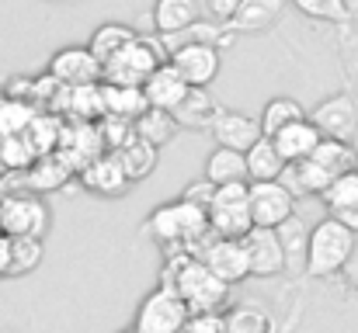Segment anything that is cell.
<instances>
[{
  "instance_id": "obj_1",
  "label": "cell",
  "mask_w": 358,
  "mask_h": 333,
  "mask_svg": "<svg viewBox=\"0 0 358 333\" xmlns=\"http://www.w3.org/2000/svg\"><path fill=\"white\" fill-rule=\"evenodd\" d=\"M160 288H171L188 313H223L227 299H230V285H223L192 250L181 253H167L164 274H160Z\"/></svg>"
},
{
  "instance_id": "obj_2",
  "label": "cell",
  "mask_w": 358,
  "mask_h": 333,
  "mask_svg": "<svg viewBox=\"0 0 358 333\" xmlns=\"http://www.w3.org/2000/svg\"><path fill=\"white\" fill-rule=\"evenodd\" d=\"M146 232L157 246H164L167 253H181L192 246H202L213 232H209V212L188 202H167L160 209L150 212L146 219Z\"/></svg>"
},
{
  "instance_id": "obj_3",
  "label": "cell",
  "mask_w": 358,
  "mask_h": 333,
  "mask_svg": "<svg viewBox=\"0 0 358 333\" xmlns=\"http://www.w3.org/2000/svg\"><path fill=\"white\" fill-rule=\"evenodd\" d=\"M355 243L358 236L334 222L331 216L317 222L306 236V274L310 278H334L348 267V260L355 257Z\"/></svg>"
},
{
  "instance_id": "obj_4",
  "label": "cell",
  "mask_w": 358,
  "mask_h": 333,
  "mask_svg": "<svg viewBox=\"0 0 358 333\" xmlns=\"http://www.w3.org/2000/svg\"><path fill=\"white\" fill-rule=\"evenodd\" d=\"M167 63V49L157 38L139 35L132 45H125L119 56H112L101 66V84H115V87H143L146 77Z\"/></svg>"
},
{
  "instance_id": "obj_5",
  "label": "cell",
  "mask_w": 358,
  "mask_h": 333,
  "mask_svg": "<svg viewBox=\"0 0 358 333\" xmlns=\"http://www.w3.org/2000/svg\"><path fill=\"white\" fill-rule=\"evenodd\" d=\"M49 225H52V212L42 195H31V191L0 195V232L7 239H17V236L42 239L49 232Z\"/></svg>"
},
{
  "instance_id": "obj_6",
  "label": "cell",
  "mask_w": 358,
  "mask_h": 333,
  "mask_svg": "<svg viewBox=\"0 0 358 333\" xmlns=\"http://www.w3.org/2000/svg\"><path fill=\"white\" fill-rule=\"evenodd\" d=\"M247 191L250 184H223L216 188L213 195V205H209V232L220 236V239H243L254 222H250V209H247Z\"/></svg>"
},
{
  "instance_id": "obj_7",
  "label": "cell",
  "mask_w": 358,
  "mask_h": 333,
  "mask_svg": "<svg viewBox=\"0 0 358 333\" xmlns=\"http://www.w3.org/2000/svg\"><path fill=\"white\" fill-rule=\"evenodd\" d=\"M247 209H250V222L257 229H282L285 222H292V216H296V191L289 184H282V181L250 184Z\"/></svg>"
},
{
  "instance_id": "obj_8",
  "label": "cell",
  "mask_w": 358,
  "mask_h": 333,
  "mask_svg": "<svg viewBox=\"0 0 358 333\" xmlns=\"http://www.w3.org/2000/svg\"><path fill=\"white\" fill-rule=\"evenodd\" d=\"M188 306L171 292V288H153L139 309H136V323L132 330L136 333H185V323H188Z\"/></svg>"
},
{
  "instance_id": "obj_9",
  "label": "cell",
  "mask_w": 358,
  "mask_h": 333,
  "mask_svg": "<svg viewBox=\"0 0 358 333\" xmlns=\"http://www.w3.org/2000/svg\"><path fill=\"white\" fill-rule=\"evenodd\" d=\"M199 260H202L223 285H230V288L250 278L243 239H220V236H209V239L199 246Z\"/></svg>"
},
{
  "instance_id": "obj_10",
  "label": "cell",
  "mask_w": 358,
  "mask_h": 333,
  "mask_svg": "<svg viewBox=\"0 0 358 333\" xmlns=\"http://www.w3.org/2000/svg\"><path fill=\"white\" fill-rule=\"evenodd\" d=\"M167 63L178 70V77L188 87H209L223 70V52L216 45H178L171 49Z\"/></svg>"
},
{
  "instance_id": "obj_11",
  "label": "cell",
  "mask_w": 358,
  "mask_h": 333,
  "mask_svg": "<svg viewBox=\"0 0 358 333\" xmlns=\"http://www.w3.org/2000/svg\"><path fill=\"white\" fill-rule=\"evenodd\" d=\"M243 250H247V267L250 278H275L285 271L289 253H285V239L278 236V229H250L243 236Z\"/></svg>"
},
{
  "instance_id": "obj_12",
  "label": "cell",
  "mask_w": 358,
  "mask_h": 333,
  "mask_svg": "<svg viewBox=\"0 0 358 333\" xmlns=\"http://www.w3.org/2000/svg\"><path fill=\"white\" fill-rule=\"evenodd\" d=\"M49 77H56L63 87H87L101 84V63L91 56L87 45H66L49 59Z\"/></svg>"
},
{
  "instance_id": "obj_13",
  "label": "cell",
  "mask_w": 358,
  "mask_h": 333,
  "mask_svg": "<svg viewBox=\"0 0 358 333\" xmlns=\"http://www.w3.org/2000/svg\"><path fill=\"white\" fill-rule=\"evenodd\" d=\"M306 118L317 125V132H320L324 139L352 142L355 132H358V108H355V101H352L348 94H334V98L320 101Z\"/></svg>"
},
{
  "instance_id": "obj_14",
  "label": "cell",
  "mask_w": 358,
  "mask_h": 333,
  "mask_svg": "<svg viewBox=\"0 0 358 333\" xmlns=\"http://www.w3.org/2000/svg\"><path fill=\"white\" fill-rule=\"evenodd\" d=\"M209 132L216 139V146H227V149H237V153H247L257 139H261V125L257 118L243 114V111L234 108H220L209 121Z\"/></svg>"
},
{
  "instance_id": "obj_15",
  "label": "cell",
  "mask_w": 358,
  "mask_h": 333,
  "mask_svg": "<svg viewBox=\"0 0 358 333\" xmlns=\"http://www.w3.org/2000/svg\"><path fill=\"white\" fill-rule=\"evenodd\" d=\"M77 181H80L84 191L101 195V198H115V195H122V191L129 188V177H125V170H122V163H119L115 153L94 156L87 167L77 170Z\"/></svg>"
},
{
  "instance_id": "obj_16",
  "label": "cell",
  "mask_w": 358,
  "mask_h": 333,
  "mask_svg": "<svg viewBox=\"0 0 358 333\" xmlns=\"http://www.w3.org/2000/svg\"><path fill=\"white\" fill-rule=\"evenodd\" d=\"M73 177H77L73 167H70L59 153H49V156H38V160L21 174V184H24V191H31V195H52V191L66 188Z\"/></svg>"
},
{
  "instance_id": "obj_17",
  "label": "cell",
  "mask_w": 358,
  "mask_h": 333,
  "mask_svg": "<svg viewBox=\"0 0 358 333\" xmlns=\"http://www.w3.org/2000/svg\"><path fill=\"white\" fill-rule=\"evenodd\" d=\"M143 94H146V105H150V108L174 111L181 105V98L188 94V84L178 77V70H174L171 63H164V66H157V70L146 77Z\"/></svg>"
},
{
  "instance_id": "obj_18",
  "label": "cell",
  "mask_w": 358,
  "mask_h": 333,
  "mask_svg": "<svg viewBox=\"0 0 358 333\" xmlns=\"http://www.w3.org/2000/svg\"><path fill=\"white\" fill-rule=\"evenodd\" d=\"M320 139H324V135L317 132V125H313L310 118H303V121L282 128L278 135H271V142H275L278 156L285 160V167H292V163H299V160H310V153L317 149Z\"/></svg>"
},
{
  "instance_id": "obj_19",
  "label": "cell",
  "mask_w": 358,
  "mask_h": 333,
  "mask_svg": "<svg viewBox=\"0 0 358 333\" xmlns=\"http://www.w3.org/2000/svg\"><path fill=\"white\" fill-rule=\"evenodd\" d=\"M282 10H285V0H243L227 28L234 35H257V31H268L282 17Z\"/></svg>"
},
{
  "instance_id": "obj_20",
  "label": "cell",
  "mask_w": 358,
  "mask_h": 333,
  "mask_svg": "<svg viewBox=\"0 0 358 333\" xmlns=\"http://www.w3.org/2000/svg\"><path fill=\"white\" fill-rule=\"evenodd\" d=\"M195 21H199V0H157L153 3V28L160 38H174Z\"/></svg>"
},
{
  "instance_id": "obj_21",
  "label": "cell",
  "mask_w": 358,
  "mask_h": 333,
  "mask_svg": "<svg viewBox=\"0 0 358 333\" xmlns=\"http://www.w3.org/2000/svg\"><path fill=\"white\" fill-rule=\"evenodd\" d=\"M243 163H247V181H250V184H261V181H282V177H285V160L278 156L275 142L264 139V135L243 153Z\"/></svg>"
},
{
  "instance_id": "obj_22",
  "label": "cell",
  "mask_w": 358,
  "mask_h": 333,
  "mask_svg": "<svg viewBox=\"0 0 358 333\" xmlns=\"http://www.w3.org/2000/svg\"><path fill=\"white\" fill-rule=\"evenodd\" d=\"M216 111H220V105L213 101L209 87H188V94L181 98V105L171 111V114H174V121L181 128H209V121H213Z\"/></svg>"
},
{
  "instance_id": "obj_23",
  "label": "cell",
  "mask_w": 358,
  "mask_h": 333,
  "mask_svg": "<svg viewBox=\"0 0 358 333\" xmlns=\"http://www.w3.org/2000/svg\"><path fill=\"white\" fill-rule=\"evenodd\" d=\"M206 181L213 188H223V184H243L247 181V163H243V153L237 149H227V146H216L206 160ZM250 184V181H247Z\"/></svg>"
},
{
  "instance_id": "obj_24",
  "label": "cell",
  "mask_w": 358,
  "mask_h": 333,
  "mask_svg": "<svg viewBox=\"0 0 358 333\" xmlns=\"http://www.w3.org/2000/svg\"><path fill=\"white\" fill-rule=\"evenodd\" d=\"M59 132H63V118L52 114V111H38V114L28 121V128L21 132V139L28 142V149H31L35 160H38V156L56 153V146H59Z\"/></svg>"
},
{
  "instance_id": "obj_25",
  "label": "cell",
  "mask_w": 358,
  "mask_h": 333,
  "mask_svg": "<svg viewBox=\"0 0 358 333\" xmlns=\"http://www.w3.org/2000/svg\"><path fill=\"white\" fill-rule=\"evenodd\" d=\"M139 35L129 28V24H119V21H105V24H98L94 28V35H91V42H87V49H91V56L105 66L112 56H119L125 45H132Z\"/></svg>"
},
{
  "instance_id": "obj_26",
  "label": "cell",
  "mask_w": 358,
  "mask_h": 333,
  "mask_svg": "<svg viewBox=\"0 0 358 333\" xmlns=\"http://www.w3.org/2000/svg\"><path fill=\"white\" fill-rule=\"evenodd\" d=\"M310 160L317 167H324L331 177H341V174H352L358 170V153L352 142H341V139H320L317 149L310 153Z\"/></svg>"
},
{
  "instance_id": "obj_27",
  "label": "cell",
  "mask_w": 358,
  "mask_h": 333,
  "mask_svg": "<svg viewBox=\"0 0 358 333\" xmlns=\"http://www.w3.org/2000/svg\"><path fill=\"white\" fill-rule=\"evenodd\" d=\"M115 156H119V163H122V170H125V177H129V184L146 181V177L157 170V146H150V142L139 139V135H132Z\"/></svg>"
},
{
  "instance_id": "obj_28",
  "label": "cell",
  "mask_w": 358,
  "mask_h": 333,
  "mask_svg": "<svg viewBox=\"0 0 358 333\" xmlns=\"http://www.w3.org/2000/svg\"><path fill=\"white\" fill-rule=\"evenodd\" d=\"M303 118H306V108H303L296 98H271V101L261 108L257 125H261V135L271 139V135H278L282 128H289V125H296V121H303Z\"/></svg>"
},
{
  "instance_id": "obj_29",
  "label": "cell",
  "mask_w": 358,
  "mask_h": 333,
  "mask_svg": "<svg viewBox=\"0 0 358 333\" xmlns=\"http://www.w3.org/2000/svg\"><path fill=\"white\" fill-rule=\"evenodd\" d=\"M178 132H181V125L174 121V114L171 111H160V108H146L139 118H136V135L139 139H146L150 146H167V142H174L178 139Z\"/></svg>"
},
{
  "instance_id": "obj_30",
  "label": "cell",
  "mask_w": 358,
  "mask_h": 333,
  "mask_svg": "<svg viewBox=\"0 0 358 333\" xmlns=\"http://www.w3.org/2000/svg\"><path fill=\"white\" fill-rule=\"evenodd\" d=\"M105 87V114L112 118H125V121H136L146 105V94L143 87H115V84H101Z\"/></svg>"
},
{
  "instance_id": "obj_31",
  "label": "cell",
  "mask_w": 358,
  "mask_h": 333,
  "mask_svg": "<svg viewBox=\"0 0 358 333\" xmlns=\"http://www.w3.org/2000/svg\"><path fill=\"white\" fill-rule=\"evenodd\" d=\"M45 257V243L35 236H17L10 239V278H24L31 274Z\"/></svg>"
},
{
  "instance_id": "obj_32",
  "label": "cell",
  "mask_w": 358,
  "mask_h": 333,
  "mask_svg": "<svg viewBox=\"0 0 358 333\" xmlns=\"http://www.w3.org/2000/svg\"><path fill=\"white\" fill-rule=\"evenodd\" d=\"M285 174H292V184H296V191L299 195H324L327 191V184L334 181L324 167H317L313 160H299V163H292V167H285Z\"/></svg>"
},
{
  "instance_id": "obj_33",
  "label": "cell",
  "mask_w": 358,
  "mask_h": 333,
  "mask_svg": "<svg viewBox=\"0 0 358 333\" xmlns=\"http://www.w3.org/2000/svg\"><path fill=\"white\" fill-rule=\"evenodd\" d=\"M327 212H341V209H358V170L341 174L327 184V191L320 195Z\"/></svg>"
},
{
  "instance_id": "obj_34",
  "label": "cell",
  "mask_w": 358,
  "mask_h": 333,
  "mask_svg": "<svg viewBox=\"0 0 358 333\" xmlns=\"http://www.w3.org/2000/svg\"><path fill=\"white\" fill-rule=\"evenodd\" d=\"M35 114H38V108H31L28 101L0 94V135H21Z\"/></svg>"
},
{
  "instance_id": "obj_35",
  "label": "cell",
  "mask_w": 358,
  "mask_h": 333,
  "mask_svg": "<svg viewBox=\"0 0 358 333\" xmlns=\"http://www.w3.org/2000/svg\"><path fill=\"white\" fill-rule=\"evenodd\" d=\"M227 323V333H271V320L264 309L257 306H237L223 316Z\"/></svg>"
},
{
  "instance_id": "obj_36",
  "label": "cell",
  "mask_w": 358,
  "mask_h": 333,
  "mask_svg": "<svg viewBox=\"0 0 358 333\" xmlns=\"http://www.w3.org/2000/svg\"><path fill=\"white\" fill-rule=\"evenodd\" d=\"M98 132H101L105 153H119L122 146L136 135V121H125V118H112V114H105V118L98 121Z\"/></svg>"
},
{
  "instance_id": "obj_37",
  "label": "cell",
  "mask_w": 358,
  "mask_h": 333,
  "mask_svg": "<svg viewBox=\"0 0 358 333\" xmlns=\"http://www.w3.org/2000/svg\"><path fill=\"white\" fill-rule=\"evenodd\" d=\"M289 3L313 21H345L348 17V0H289Z\"/></svg>"
},
{
  "instance_id": "obj_38",
  "label": "cell",
  "mask_w": 358,
  "mask_h": 333,
  "mask_svg": "<svg viewBox=\"0 0 358 333\" xmlns=\"http://www.w3.org/2000/svg\"><path fill=\"white\" fill-rule=\"evenodd\" d=\"M185 333H227L223 313H195V316H188Z\"/></svg>"
},
{
  "instance_id": "obj_39",
  "label": "cell",
  "mask_w": 358,
  "mask_h": 333,
  "mask_svg": "<svg viewBox=\"0 0 358 333\" xmlns=\"http://www.w3.org/2000/svg\"><path fill=\"white\" fill-rule=\"evenodd\" d=\"M213 195H216V188L202 177V181H195V184H188L185 191H181V202H188V205H199V209H206L209 212V205H213Z\"/></svg>"
},
{
  "instance_id": "obj_40",
  "label": "cell",
  "mask_w": 358,
  "mask_h": 333,
  "mask_svg": "<svg viewBox=\"0 0 358 333\" xmlns=\"http://www.w3.org/2000/svg\"><path fill=\"white\" fill-rule=\"evenodd\" d=\"M243 0H206V7H209V14L220 21V24H230V17L237 14V7Z\"/></svg>"
},
{
  "instance_id": "obj_41",
  "label": "cell",
  "mask_w": 358,
  "mask_h": 333,
  "mask_svg": "<svg viewBox=\"0 0 358 333\" xmlns=\"http://www.w3.org/2000/svg\"><path fill=\"white\" fill-rule=\"evenodd\" d=\"M334 222H341V225H348L352 232L358 236V209H341V212H327Z\"/></svg>"
},
{
  "instance_id": "obj_42",
  "label": "cell",
  "mask_w": 358,
  "mask_h": 333,
  "mask_svg": "<svg viewBox=\"0 0 358 333\" xmlns=\"http://www.w3.org/2000/svg\"><path fill=\"white\" fill-rule=\"evenodd\" d=\"M0 278H10V239L0 236Z\"/></svg>"
},
{
  "instance_id": "obj_43",
  "label": "cell",
  "mask_w": 358,
  "mask_h": 333,
  "mask_svg": "<svg viewBox=\"0 0 358 333\" xmlns=\"http://www.w3.org/2000/svg\"><path fill=\"white\" fill-rule=\"evenodd\" d=\"M129 333H136V330H129Z\"/></svg>"
},
{
  "instance_id": "obj_44",
  "label": "cell",
  "mask_w": 358,
  "mask_h": 333,
  "mask_svg": "<svg viewBox=\"0 0 358 333\" xmlns=\"http://www.w3.org/2000/svg\"><path fill=\"white\" fill-rule=\"evenodd\" d=\"M0 236H3V232H0Z\"/></svg>"
}]
</instances>
